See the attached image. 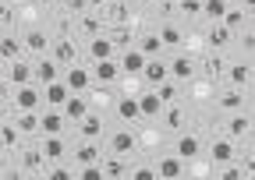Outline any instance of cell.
<instances>
[{
    "label": "cell",
    "mask_w": 255,
    "mask_h": 180,
    "mask_svg": "<svg viewBox=\"0 0 255 180\" xmlns=\"http://www.w3.org/2000/svg\"><path fill=\"white\" fill-rule=\"evenodd\" d=\"M39 103H43V92L36 85H14V110H39Z\"/></svg>",
    "instance_id": "cell-1"
},
{
    "label": "cell",
    "mask_w": 255,
    "mask_h": 180,
    "mask_svg": "<svg viewBox=\"0 0 255 180\" xmlns=\"http://www.w3.org/2000/svg\"><path fill=\"white\" fill-rule=\"evenodd\" d=\"M145 85H159L163 78H170V64H163L159 57H145V67H142V74H138Z\"/></svg>",
    "instance_id": "cell-2"
},
{
    "label": "cell",
    "mask_w": 255,
    "mask_h": 180,
    "mask_svg": "<svg viewBox=\"0 0 255 180\" xmlns=\"http://www.w3.org/2000/svg\"><path fill=\"white\" fill-rule=\"evenodd\" d=\"M68 96H71V88L64 85V78H53V81L43 85V103H46V106H57V110H60Z\"/></svg>",
    "instance_id": "cell-3"
},
{
    "label": "cell",
    "mask_w": 255,
    "mask_h": 180,
    "mask_svg": "<svg viewBox=\"0 0 255 180\" xmlns=\"http://www.w3.org/2000/svg\"><path fill=\"white\" fill-rule=\"evenodd\" d=\"M64 124H68V120H64V113L57 106H46V113H39V131L43 134H60Z\"/></svg>",
    "instance_id": "cell-4"
},
{
    "label": "cell",
    "mask_w": 255,
    "mask_h": 180,
    "mask_svg": "<svg viewBox=\"0 0 255 180\" xmlns=\"http://www.w3.org/2000/svg\"><path fill=\"white\" fill-rule=\"evenodd\" d=\"M60 113H64V120H71V124H78V120L89 113V103L78 96V92H71L68 99H64V106H60Z\"/></svg>",
    "instance_id": "cell-5"
},
{
    "label": "cell",
    "mask_w": 255,
    "mask_h": 180,
    "mask_svg": "<svg viewBox=\"0 0 255 180\" xmlns=\"http://www.w3.org/2000/svg\"><path fill=\"white\" fill-rule=\"evenodd\" d=\"M156 177H167V180L184 177V159H181V156H163V159H159V166H156Z\"/></svg>",
    "instance_id": "cell-6"
},
{
    "label": "cell",
    "mask_w": 255,
    "mask_h": 180,
    "mask_svg": "<svg viewBox=\"0 0 255 180\" xmlns=\"http://www.w3.org/2000/svg\"><path fill=\"white\" fill-rule=\"evenodd\" d=\"M32 78H36V81H53V78H60V64H57V60H50L46 53H43V60H39V64L36 67H32Z\"/></svg>",
    "instance_id": "cell-7"
},
{
    "label": "cell",
    "mask_w": 255,
    "mask_h": 180,
    "mask_svg": "<svg viewBox=\"0 0 255 180\" xmlns=\"http://www.w3.org/2000/svg\"><path fill=\"white\" fill-rule=\"evenodd\" d=\"M142 67H145V53H142V50H128V53H121V71H128L131 78H138Z\"/></svg>",
    "instance_id": "cell-8"
},
{
    "label": "cell",
    "mask_w": 255,
    "mask_h": 180,
    "mask_svg": "<svg viewBox=\"0 0 255 180\" xmlns=\"http://www.w3.org/2000/svg\"><path fill=\"white\" fill-rule=\"evenodd\" d=\"M64 85H68L71 92H85V88L92 85V74H89L85 67H75V64H71V71L64 74Z\"/></svg>",
    "instance_id": "cell-9"
},
{
    "label": "cell",
    "mask_w": 255,
    "mask_h": 180,
    "mask_svg": "<svg viewBox=\"0 0 255 180\" xmlns=\"http://www.w3.org/2000/svg\"><path fill=\"white\" fill-rule=\"evenodd\" d=\"M117 74H121V64H114V57H107V60H96V81L110 85V81H117Z\"/></svg>",
    "instance_id": "cell-10"
},
{
    "label": "cell",
    "mask_w": 255,
    "mask_h": 180,
    "mask_svg": "<svg viewBox=\"0 0 255 180\" xmlns=\"http://www.w3.org/2000/svg\"><path fill=\"white\" fill-rule=\"evenodd\" d=\"M191 74H195V64L184 57V53H177L174 60H170V78H177V81H188Z\"/></svg>",
    "instance_id": "cell-11"
},
{
    "label": "cell",
    "mask_w": 255,
    "mask_h": 180,
    "mask_svg": "<svg viewBox=\"0 0 255 180\" xmlns=\"http://www.w3.org/2000/svg\"><path fill=\"white\" fill-rule=\"evenodd\" d=\"M60 156H64V138H60V134H46V138H43V159L57 163Z\"/></svg>",
    "instance_id": "cell-12"
},
{
    "label": "cell",
    "mask_w": 255,
    "mask_h": 180,
    "mask_svg": "<svg viewBox=\"0 0 255 180\" xmlns=\"http://www.w3.org/2000/svg\"><path fill=\"white\" fill-rule=\"evenodd\" d=\"M78 134H82V138H96V134H103V120L96 117V113H85V117L78 120Z\"/></svg>",
    "instance_id": "cell-13"
},
{
    "label": "cell",
    "mask_w": 255,
    "mask_h": 180,
    "mask_svg": "<svg viewBox=\"0 0 255 180\" xmlns=\"http://www.w3.org/2000/svg\"><path fill=\"white\" fill-rule=\"evenodd\" d=\"M89 57H92V60H107V57H114V43H110L107 36H92Z\"/></svg>",
    "instance_id": "cell-14"
},
{
    "label": "cell",
    "mask_w": 255,
    "mask_h": 180,
    "mask_svg": "<svg viewBox=\"0 0 255 180\" xmlns=\"http://www.w3.org/2000/svg\"><path fill=\"white\" fill-rule=\"evenodd\" d=\"M75 43L71 39H57V46H53V60L57 64H75Z\"/></svg>",
    "instance_id": "cell-15"
},
{
    "label": "cell",
    "mask_w": 255,
    "mask_h": 180,
    "mask_svg": "<svg viewBox=\"0 0 255 180\" xmlns=\"http://www.w3.org/2000/svg\"><path fill=\"white\" fill-rule=\"evenodd\" d=\"M21 134H32V131H39V113L36 110H18V124H14Z\"/></svg>",
    "instance_id": "cell-16"
},
{
    "label": "cell",
    "mask_w": 255,
    "mask_h": 180,
    "mask_svg": "<svg viewBox=\"0 0 255 180\" xmlns=\"http://www.w3.org/2000/svg\"><path fill=\"white\" fill-rule=\"evenodd\" d=\"M110 148H114L117 156H128V152L135 148V138H131V131H117V134L110 138Z\"/></svg>",
    "instance_id": "cell-17"
},
{
    "label": "cell",
    "mask_w": 255,
    "mask_h": 180,
    "mask_svg": "<svg viewBox=\"0 0 255 180\" xmlns=\"http://www.w3.org/2000/svg\"><path fill=\"white\" fill-rule=\"evenodd\" d=\"M138 110H142V117H159V113H163V103H159L156 92H145L138 99Z\"/></svg>",
    "instance_id": "cell-18"
},
{
    "label": "cell",
    "mask_w": 255,
    "mask_h": 180,
    "mask_svg": "<svg viewBox=\"0 0 255 180\" xmlns=\"http://www.w3.org/2000/svg\"><path fill=\"white\" fill-rule=\"evenodd\" d=\"M117 117H121V120H138V117H142V110H138V99H135V96L121 99V103H117Z\"/></svg>",
    "instance_id": "cell-19"
},
{
    "label": "cell",
    "mask_w": 255,
    "mask_h": 180,
    "mask_svg": "<svg viewBox=\"0 0 255 180\" xmlns=\"http://www.w3.org/2000/svg\"><path fill=\"white\" fill-rule=\"evenodd\" d=\"M103 166V177H128V163L121 156H110V159H100Z\"/></svg>",
    "instance_id": "cell-20"
},
{
    "label": "cell",
    "mask_w": 255,
    "mask_h": 180,
    "mask_svg": "<svg viewBox=\"0 0 255 180\" xmlns=\"http://www.w3.org/2000/svg\"><path fill=\"white\" fill-rule=\"evenodd\" d=\"M209 43H213V50H223V46L231 43V28L223 25V21H216V25L209 28Z\"/></svg>",
    "instance_id": "cell-21"
},
{
    "label": "cell",
    "mask_w": 255,
    "mask_h": 180,
    "mask_svg": "<svg viewBox=\"0 0 255 180\" xmlns=\"http://www.w3.org/2000/svg\"><path fill=\"white\" fill-rule=\"evenodd\" d=\"M11 85H28L32 81V67L25 64V60H14L11 64V78H7Z\"/></svg>",
    "instance_id": "cell-22"
},
{
    "label": "cell",
    "mask_w": 255,
    "mask_h": 180,
    "mask_svg": "<svg viewBox=\"0 0 255 180\" xmlns=\"http://www.w3.org/2000/svg\"><path fill=\"white\" fill-rule=\"evenodd\" d=\"M25 50H32V53H46V46H50V39L39 32V28H32V32L25 36V43H21Z\"/></svg>",
    "instance_id": "cell-23"
},
{
    "label": "cell",
    "mask_w": 255,
    "mask_h": 180,
    "mask_svg": "<svg viewBox=\"0 0 255 180\" xmlns=\"http://www.w3.org/2000/svg\"><path fill=\"white\" fill-rule=\"evenodd\" d=\"M231 156H234V145L227 138H216L213 141V163H231Z\"/></svg>",
    "instance_id": "cell-24"
},
{
    "label": "cell",
    "mask_w": 255,
    "mask_h": 180,
    "mask_svg": "<svg viewBox=\"0 0 255 180\" xmlns=\"http://www.w3.org/2000/svg\"><path fill=\"white\" fill-rule=\"evenodd\" d=\"M21 57V43L14 36H4L0 39V60H18Z\"/></svg>",
    "instance_id": "cell-25"
},
{
    "label": "cell",
    "mask_w": 255,
    "mask_h": 180,
    "mask_svg": "<svg viewBox=\"0 0 255 180\" xmlns=\"http://www.w3.org/2000/svg\"><path fill=\"white\" fill-rule=\"evenodd\" d=\"M156 96H159V103H163V106H167V103H174V99H177V78H174V81H170V78H163V81L156 85Z\"/></svg>",
    "instance_id": "cell-26"
},
{
    "label": "cell",
    "mask_w": 255,
    "mask_h": 180,
    "mask_svg": "<svg viewBox=\"0 0 255 180\" xmlns=\"http://www.w3.org/2000/svg\"><path fill=\"white\" fill-rule=\"evenodd\" d=\"M177 156H181V159H195V156H199V138H191V134L177 138Z\"/></svg>",
    "instance_id": "cell-27"
},
{
    "label": "cell",
    "mask_w": 255,
    "mask_h": 180,
    "mask_svg": "<svg viewBox=\"0 0 255 180\" xmlns=\"http://www.w3.org/2000/svg\"><path fill=\"white\" fill-rule=\"evenodd\" d=\"M75 163H78V166H85V163H100V148H96L92 141L78 145V152H75Z\"/></svg>",
    "instance_id": "cell-28"
},
{
    "label": "cell",
    "mask_w": 255,
    "mask_h": 180,
    "mask_svg": "<svg viewBox=\"0 0 255 180\" xmlns=\"http://www.w3.org/2000/svg\"><path fill=\"white\" fill-rule=\"evenodd\" d=\"M202 71L209 74V78H220L223 74V57L213 50V53H206V60H202Z\"/></svg>",
    "instance_id": "cell-29"
},
{
    "label": "cell",
    "mask_w": 255,
    "mask_h": 180,
    "mask_svg": "<svg viewBox=\"0 0 255 180\" xmlns=\"http://www.w3.org/2000/svg\"><path fill=\"white\" fill-rule=\"evenodd\" d=\"M202 14L213 18V21H220L223 14H227V0H202Z\"/></svg>",
    "instance_id": "cell-30"
},
{
    "label": "cell",
    "mask_w": 255,
    "mask_h": 180,
    "mask_svg": "<svg viewBox=\"0 0 255 180\" xmlns=\"http://www.w3.org/2000/svg\"><path fill=\"white\" fill-rule=\"evenodd\" d=\"M156 36H159V43H163V46H177V43H181V28H177V25H159Z\"/></svg>",
    "instance_id": "cell-31"
},
{
    "label": "cell",
    "mask_w": 255,
    "mask_h": 180,
    "mask_svg": "<svg viewBox=\"0 0 255 180\" xmlns=\"http://www.w3.org/2000/svg\"><path fill=\"white\" fill-rule=\"evenodd\" d=\"M110 43H114V50H117V46H131V28H128V25H114Z\"/></svg>",
    "instance_id": "cell-32"
},
{
    "label": "cell",
    "mask_w": 255,
    "mask_h": 180,
    "mask_svg": "<svg viewBox=\"0 0 255 180\" xmlns=\"http://www.w3.org/2000/svg\"><path fill=\"white\" fill-rule=\"evenodd\" d=\"M18 145V127L14 124H0V148H14Z\"/></svg>",
    "instance_id": "cell-33"
},
{
    "label": "cell",
    "mask_w": 255,
    "mask_h": 180,
    "mask_svg": "<svg viewBox=\"0 0 255 180\" xmlns=\"http://www.w3.org/2000/svg\"><path fill=\"white\" fill-rule=\"evenodd\" d=\"M78 180H103V166L100 163H85L82 170H75Z\"/></svg>",
    "instance_id": "cell-34"
},
{
    "label": "cell",
    "mask_w": 255,
    "mask_h": 180,
    "mask_svg": "<svg viewBox=\"0 0 255 180\" xmlns=\"http://www.w3.org/2000/svg\"><path fill=\"white\" fill-rule=\"evenodd\" d=\"M21 163H25V170H43V148H28V152L21 156Z\"/></svg>",
    "instance_id": "cell-35"
},
{
    "label": "cell",
    "mask_w": 255,
    "mask_h": 180,
    "mask_svg": "<svg viewBox=\"0 0 255 180\" xmlns=\"http://www.w3.org/2000/svg\"><path fill=\"white\" fill-rule=\"evenodd\" d=\"M241 106H245L241 92H223L220 96V110H241Z\"/></svg>",
    "instance_id": "cell-36"
},
{
    "label": "cell",
    "mask_w": 255,
    "mask_h": 180,
    "mask_svg": "<svg viewBox=\"0 0 255 180\" xmlns=\"http://www.w3.org/2000/svg\"><path fill=\"white\" fill-rule=\"evenodd\" d=\"M220 21H223V25H227L231 32H234V28H241V25H245V11H234V7H227V14H223Z\"/></svg>",
    "instance_id": "cell-37"
},
{
    "label": "cell",
    "mask_w": 255,
    "mask_h": 180,
    "mask_svg": "<svg viewBox=\"0 0 255 180\" xmlns=\"http://www.w3.org/2000/svg\"><path fill=\"white\" fill-rule=\"evenodd\" d=\"M138 50H142L145 57H159V50H163V43H159V36H145Z\"/></svg>",
    "instance_id": "cell-38"
},
{
    "label": "cell",
    "mask_w": 255,
    "mask_h": 180,
    "mask_svg": "<svg viewBox=\"0 0 255 180\" xmlns=\"http://www.w3.org/2000/svg\"><path fill=\"white\" fill-rule=\"evenodd\" d=\"M227 131H231V138L248 134V117H241V113H238V117H231V127H227Z\"/></svg>",
    "instance_id": "cell-39"
},
{
    "label": "cell",
    "mask_w": 255,
    "mask_h": 180,
    "mask_svg": "<svg viewBox=\"0 0 255 180\" xmlns=\"http://www.w3.org/2000/svg\"><path fill=\"white\" fill-rule=\"evenodd\" d=\"M103 25H107V21H100L96 14H85V18H82V28H85L89 36H100V32H103Z\"/></svg>",
    "instance_id": "cell-40"
},
{
    "label": "cell",
    "mask_w": 255,
    "mask_h": 180,
    "mask_svg": "<svg viewBox=\"0 0 255 180\" xmlns=\"http://www.w3.org/2000/svg\"><path fill=\"white\" fill-rule=\"evenodd\" d=\"M163 110H167V106H163ZM181 124H184V110L170 106V110H167V127H170V131H177Z\"/></svg>",
    "instance_id": "cell-41"
},
{
    "label": "cell",
    "mask_w": 255,
    "mask_h": 180,
    "mask_svg": "<svg viewBox=\"0 0 255 180\" xmlns=\"http://www.w3.org/2000/svg\"><path fill=\"white\" fill-rule=\"evenodd\" d=\"M107 14H110V21H114V25H124V21H128V7H124V4H110V11H107Z\"/></svg>",
    "instance_id": "cell-42"
},
{
    "label": "cell",
    "mask_w": 255,
    "mask_h": 180,
    "mask_svg": "<svg viewBox=\"0 0 255 180\" xmlns=\"http://www.w3.org/2000/svg\"><path fill=\"white\" fill-rule=\"evenodd\" d=\"M227 78H231V85H245V81H248V67H245V64H238V67H231V71H227Z\"/></svg>",
    "instance_id": "cell-43"
},
{
    "label": "cell",
    "mask_w": 255,
    "mask_h": 180,
    "mask_svg": "<svg viewBox=\"0 0 255 180\" xmlns=\"http://www.w3.org/2000/svg\"><path fill=\"white\" fill-rule=\"evenodd\" d=\"M50 180H75V170H64V166H53V170H43Z\"/></svg>",
    "instance_id": "cell-44"
},
{
    "label": "cell",
    "mask_w": 255,
    "mask_h": 180,
    "mask_svg": "<svg viewBox=\"0 0 255 180\" xmlns=\"http://www.w3.org/2000/svg\"><path fill=\"white\" fill-rule=\"evenodd\" d=\"M177 7L184 14H202V0H177Z\"/></svg>",
    "instance_id": "cell-45"
},
{
    "label": "cell",
    "mask_w": 255,
    "mask_h": 180,
    "mask_svg": "<svg viewBox=\"0 0 255 180\" xmlns=\"http://www.w3.org/2000/svg\"><path fill=\"white\" fill-rule=\"evenodd\" d=\"M128 177H135V180H156V170H145V166H138V170H128Z\"/></svg>",
    "instance_id": "cell-46"
},
{
    "label": "cell",
    "mask_w": 255,
    "mask_h": 180,
    "mask_svg": "<svg viewBox=\"0 0 255 180\" xmlns=\"http://www.w3.org/2000/svg\"><path fill=\"white\" fill-rule=\"evenodd\" d=\"M220 177H223V180H238V177H245V173H241V166H227V170H220Z\"/></svg>",
    "instance_id": "cell-47"
},
{
    "label": "cell",
    "mask_w": 255,
    "mask_h": 180,
    "mask_svg": "<svg viewBox=\"0 0 255 180\" xmlns=\"http://www.w3.org/2000/svg\"><path fill=\"white\" fill-rule=\"evenodd\" d=\"M68 7H71V11H85L89 4H85V0H68Z\"/></svg>",
    "instance_id": "cell-48"
},
{
    "label": "cell",
    "mask_w": 255,
    "mask_h": 180,
    "mask_svg": "<svg viewBox=\"0 0 255 180\" xmlns=\"http://www.w3.org/2000/svg\"><path fill=\"white\" fill-rule=\"evenodd\" d=\"M0 21H4V25H11V11H7V7H0Z\"/></svg>",
    "instance_id": "cell-49"
},
{
    "label": "cell",
    "mask_w": 255,
    "mask_h": 180,
    "mask_svg": "<svg viewBox=\"0 0 255 180\" xmlns=\"http://www.w3.org/2000/svg\"><path fill=\"white\" fill-rule=\"evenodd\" d=\"M245 14H255V0H245Z\"/></svg>",
    "instance_id": "cell-50"
},
{
    "label": "cell",
    "mask_w": 255,
    "mask_h": 180,
    "mask_svg": "<svg viewBox=\"0 0 255 180\" xmlns=\"http://www.w3.org/2000/svg\"><path fill=\"white\" fill-rule=\"evenodd\" d=\"M89 7H107V0H85Z\"/></svg>",
    "instance_id": "cell-51"
},
{
    "label": "cell",
    "mask_w": 255,
    "mask_h": 180,
    "mask_svg": "<svg viewBox=\"0 0 255 180\" xmlns=\"http://www.w3.org/2000/svg\"><path fill=\"white\" fill-rule=\"evenodd\" d=\"M7 96H11V92H7V85H4V81H0V99H7Z\"/></svg>",
    "instance_id": "cell-52"
},
{
    "label": "cell",
    "mask_w": 255,
    "mask_h": 180,
    "mask_svg": "<svg viewBox=\"0 0 255 180\" xmlns=\"http://www.w3.org/2000/svg\"><path fill=\"white\" fill-rule=\"evenodd\" d=\"M0 173H4V156H0Z\"/></svg>",
    "instance_id": "cell-53"
},
{
    "label": "cell",
    "mask_w": 255,
    "mask_h": 180,
    "mask_svg": "<svg viewBox=\"0 0 255 180\" xmlns=\"http://www.w3.org/2000/svg\"><path fill=\"white\" fill-rule=\"evenodd\" d=\"M39 4H53V0H39Z\"/></svg>",
    "instance_id": "cell-54"
}]
</instances>
